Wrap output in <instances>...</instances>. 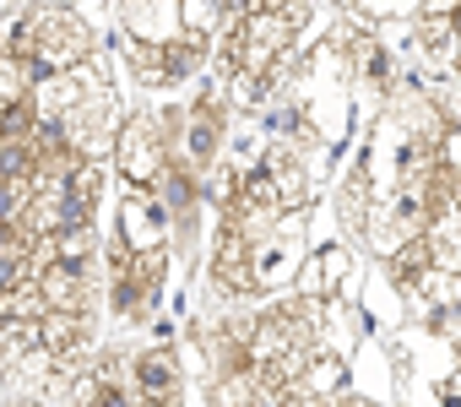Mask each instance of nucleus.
Returning a JSON list of instances; mask_svg holds the SVG:
<instances>
[{"instance_id": "20e7f679", "label": "nucleus", "mask_w": 461, "mask_h": 407, "mask_svg": "<svg viewBox=\"0 0 461 407\" xmlns=\"http://www.w3.org/2000/svg\"><path fill=\"white\" fill-rule=\"evenodd\" d=\"M39 353L60 369V375H82L93 358V310H44L39 321Z\"/></svg>"}, {"instance_id": "423d86ee", "label": "nucleus", "mask_w": 461, "mask_h": 407, "mask_svg": "<svg viewBox=\"0 0 461 407\" xmlns=\"http://www.w3.org/2000/svg\"><path fill=\"white\" fill-rule=\"evenodd\" d=\"M131 385H136V407H179L185 396V380H179V364L168 348H147L136 364H131Z\"/></svg>"}, {"instance_id": "f257e3e1", "label": "nucleus", "mask_w": 461, "mask_h": 407, "mask_svg": "<svg viewBox=\"0 0 461 407\" xmlns=\"http://www.w3.org/2000/svg\"><path fill=\"white\" fill-rule=\"evenodd\" d=\"M93 60V28L71 6H23L0 28V66L17 82L44 87Z\"/></svg>"}, {"instance_id": "7ed1b4c3", "label": "nucleus", "mask_w": 461, "mask_h": 407, "mask_svg": "<svg viewBox=\"0 0 461 407\" xmlns=\"http://www.w3.org/2000/svg\"><path fill=\"white\" fill-rule=\"evenodd\" d=\"M256 234L217 218V240H212V288L228 299H250L256 294Z\"/></svg>"}, {"instance_id": "0eeeda50", "label": "nucleus", "mask_w": 461, "mask_h": 407, "mask_svg": "<svg viewBox=\"0 0 461 407\" xmlns=\"http://www.w3.org/2000/svg\"><path fill=\"white\" fill-rule=\"evenodd\" d=\"M337 201H342V218H348V229H353V234H364V229H369V218H364V207H369V168H353Z\"/></svg>"}, {"instance_id": "39448f33", "label": "nucleus", "mask_w": 461, "mask_h": 407, "mask_svg": "<svg viewBox=\"0 0 461 407\" xmlns=\"http://www.w3.org/2000/svg\"><path fill=\"white\" fill-rule=\"evenodd\" d=\"M222 136H228V104H222V93H201L185 114V147L179 152L206 174L222 152Z\"/></svg>"}, {"instance_id": "f03ea898", "label": "nucleus", "mask_w": 461, "mask_h": 407, "mask_svg": "<svg viewBox=\"0 0 461 407\" xmlns=\"http://www.w3.org/2000/svg\"><path fill=\"white\" fill-rule=\"evenodd\" d=\"M158 245H163V240L136 245L125 229L104 245V256H109V299H114V310L131 315V321H141V315L152 310V299H158V283H163V267H168Z\"/></svg>"}]
</instances>
